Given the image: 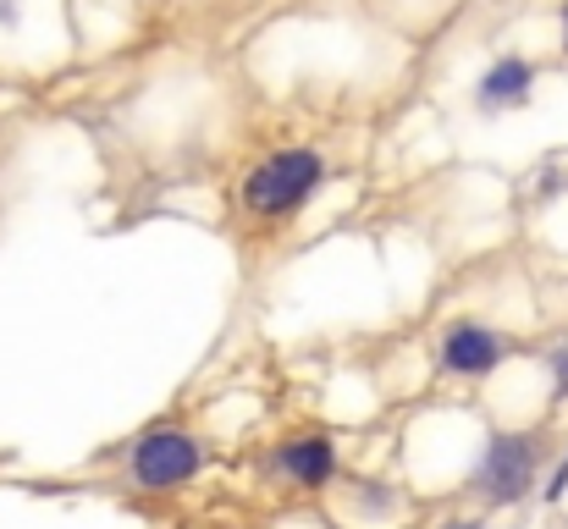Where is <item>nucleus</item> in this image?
Listing matches in <instances>:
<instances>
[{
    "mask_svg": "<svg viewBox=\"0 0 568 529\" xmlns=\"http://www.w3.org/2000/svg\"><path fill=\"white\" fill-rule=\"evenodd\" d=\"M321 176H326V161L315 150H276L243 176V204L254 215H287L315 193Z\"/></svg>",
    "mask_w": 568,
    "mask_h": 529,
    "instance_id": "f257e3e1",
    "label": "nucleus"
},
{
    "mask_svg": "<svg viewBox=\"0 0 568 529\" xmlns=\"http://www.w3.org/2000/svg\"><path fill=\"white\" fill-rule=\"evenodd\" d=\"M530 486H536V441L530 436H491L480 475H475V491L491 508H514L519 497H530Z\"/></svg>",
    "mask_w": 568,
    "mask_h": 529,
    "instance_id": "f03ea898",
    "label": "nucleus"
},
{
    "mask_svg": "<svg viewBox=\"0 0 568 529\" xmlns=\"http://www.w3.org/2000/svg\"><path fill=\"white\" fill-rule=\"evenodd\" d=\"M199 441H193L189 430H150V436H139V447H133V486H144V491H172V486H183L199 475Z\"/></svg>",
    "mask_w": 568,
    "mask_h": 529,
    "instance_id": "7ed1b4c3",
    "label": "nucleus"
},
{
    "mask_svg": "<svg viewBox=\"0 0 568 529\" xmlns=\"http://www.w3.org/2000/svg\"><path fill=\"white\" fill-rule=\"evenodd\" d=\"M503 358H508V337L491 332V326L464 321V326H453V332L442 337V369H453V375H486V369H497Z\"/></svg>",
    "mask_w": 568,
    "mask_h": 529,
    "instance_id": "20e7f679",
    "label": "nucleus"
},
{
    "mask_svg": "<svg viewBox=\"0 0 568 529\" xmlns=\"http://www.w3.org/2000/svg\"><path fill=\"white\" fill-rule=\"evenodd\" d=\"M276 469H282L293 486L315 491V486L332 480V469H337V447H332L326 436H298V441H287V447L276 452Z\"/></svg>",
    "mask_w": 568,
    "mask_h": 529,
    "instance_id": "39448f33",
    "label": "nucleus"
},
{
    "mask_svg": "<svg viewBox=\"0 0 568 529\" xmlns=\"http://www.w3.org/2000/svg\"><path fill=\"white\" fill-rule=\"evenodd\" d=\"M530 83H536V72H530V61H519V55H503L486 78H480V105L491 111V105H519L525 94H530Z\"/></svg>",
    "mask_w": 568,
    "mask_h": 529,
    "instance_id": "423d86ee",
    "label": "nucleus"
},
{
    "mask_svg": "<svg viewBox=\"0 0 568 529\" xmlns=\"http://www.w3.org/2000/svg\"><path fill=\"white\" fill-rule=\"evenodd\" d=\"M547 364H552V375H558V397H568V343L547 353Z\"/></svg>",
    "mask_w": 568,
    "mask_h": 529,
    "instance_id": "0eeeda50",
    "label": "nucleus"
},
{
    "mask_svg": "<svg viewBox=\"0 0 568 529\" xmlns=\"http://www.w3.org/2000/svg\"><path fill=\"white\" fill-rule=\"evenodd\" d=\"M564 491H568V458L552 469V486H547V502H564Z\"/></svg>",
    "mask_w": 568,
    "mask_h": 529,
    "instance_id": "6e6552de",
    "label": "nucleus"
},
{
    "mask_svg": "<svg viewBox=\"0 0 568 529\" xmlns=\"http://www.w3.org/2000/svg\"><path fill=\"white\" fill-rule=\"evenodd\" d=\"M442 529H480L475 519H453V525H442Z\"/></svg>",
    "mask_w": 568,
    "mask_h": 529,
    "instance_id": "1a4fd4ad",
    "label": "nucleus"
},
{
    "mask_svg": "<svg viewBox=\"0 0 568 529\" xmlns=\"http://www.w3.org/2000/svg\"><path fill=\"white\" fill-rule=\"evenodd\" d=\"M564 44H568V0H564Z\"/></svg>",
    "mask_w": 568,
    "mask_h": 529,
    "instance_id": "9d476101",
    "label": "nucleus"
}]
</instances>
